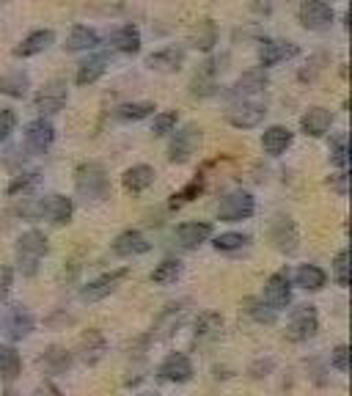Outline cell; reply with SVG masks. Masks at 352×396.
<instances>
[{"label": "cell", "instance_id": "31", "mask_svg": "<svg viewBox=\"0 0 352 396\" xmlns=\"http://www.w3.org/2000/svg\"><path fill=\"white\" fill-rule=\"evenodd\" d=\"M295 284L305 289V292H319L327 284V272L317 264H300L298 272H295Z\"/></svg>", "mask_w": 352, "mask_h": 396}, {"label": "cell", "instance_id": "12", "mask_svg": "<svg viewBox=\"0 0 352 396\" xmlns=\"http://www.w3.org/2000/svg\"><path fill=\"white\" fill-rule=\"evenodd\" d=\"M184 58H187V52L182 45H165V47L154 50L151 55H146V66H149L151 72H179L182 66H184Z\"/></svg>", "mask_w": 352, "mask_h": 396}, {"label": "cell", "instance_id": "43", "mask_svg": "<svg viewBox=\"0 0 352 396\" xmlns=\"http://www.w3.org/2000/svg\"><path fill=\"white\" fill-rule=\"evenodd\" d=\"M333 278L341 289L350 286V250H339L333 259Z\"/></svg>", "mask_w": 352, "mask_h": 396}, {"label": "cell", "instance_id": "44", "mask_svg": "<svg viewBox=\"0 0 352 396\" xmlns=\"http://www.w3.org/2000/svg\"><path fill=\"white\" fill-rule=\"evenodd\" d=\"M204 190V176H196L184 190H179L174 196V201H171V209H176V206H182V204H187V201H193V198H199V193Z\"/></svg>", "mask_w": 352, "mask_h": 396}, {"label": "cell", "instance_id": "45", "mask_svg": "<svg viewBox=\"0 0 352 396\" xmlns=\"http://www.w3.org/2000/svg\"><path fill=\"white\" fill-rule=\"evenodd\" d=\"M248 305H251L248 314H251L256 322H264V325H273V322H276V311H273L264 300H248Z\"/></svg>", "mask_w": 352, "mask_h": 396}, {"label": "cell", "instance_id": "28", "mask_svg": "<svg viewBox=\"0 0 352 396\" xmlns=\"http://www.w3.org/2000/svg\"><path fill=\"white\" fill-rule=\"evenodd\" d=\"M267 86H270L267 69L256 66V69H248V72L234 83V97H242V94H245V97H248V94H259V91H264Z\"/></svg>", "mask_w": 352, "mask_h": 396}, {"label": "cell", "instance_id": "51", "mask_svg": "<svg viewBox=\"0 0 352 396\" xmlns=\"http://www.w3.org/2000/svg\"><path fill=\"white\" fill-rule=\"evenodd\" d=\"M33 396H61V391H58L52 383H42V385L33 391Z\"/></svg>", "mask_w": 352, "mask_h": 396}, {"label": "cell", "instance_id": "3", "mask_svg": "<svg viewBox=\"0 0 352 396\" xmlns=\"http://www.w3.org/2000/svg\"><path fill=\"white\" fill-rule=\"evenodd\" d=\"M201 146V127L199 124H184L182 129H174V138L168 144V163L184 165Z\"/></svg>", "mask_w": 352, "mask_h": 396}, {"label": "cell", "instance_id": "23", "mask_svg": "<svg viewBox=\"0 0 352 396\" xmlns=\"http://www.w3.org/2000/svg\"><path fill=\"white\" fill-rule=\"evenodd\" d=\"M97 47H100V33L88 25H75L66 36V45H64L66 52H91Z\"/></svg>", "mask_w": 352, "mask_h": 396}, {"label": "cell", "instance_id": "33", "mask_svg": "<svg viewBox=\"0 0 352 396\" xmlns=\"http://www.w3.org/2000/svg\"><path fill=\"white\" fill-rule=\"evenodd\" d=\"M157 107H154V102H124V105H119L116 107V119L124 124H135V122H143V119H149L151 113H154Z\"/></svg>", "mask_w": 352, "mask_h": 396}, {"label": "cell", "instance_id": "13", "mask_svg": "<svg viewBox=\"0 0 352 396\" xmlns=\"http://www.w3.org/2000/svg\"><path fill=\"white\" fill-rule=\"evenodd\" d=\"M264 303L273 308V311H281L292 303V281H289V272L278 270L267 278L264 284Z\"/></svg>", "mask_w": 352, "mask_h": 396}, {"label": "cell", "instance_id": "15", "mask_svg": "<svg viewBox=\"0 0 352 396\" xmlns=\"http://www.w3.org/2000/svg\"><path fill=\"white\" fill-rule=\"evenodd\" d=\"M157 377L165 380V383H176V385L190 383V380H193V363H190V358H187L184 352H171V355L160 363Z\"/></svg>", "mask_w": 352, "mask_h": 396}, {"label": "cell", "instance_id": "2", "mask_svg": "<svg viewBox=\"0 0 352 396\" xmlns=\"http://www.w3.org/2000/svg\"><path fill=\"white\" fill-rule=\"evenodd\" d=\"M47 237L39 231V228H28L23 231L20 237H17V245H14V253H17V267L23 275H36L39 272V264H42V259L47 256Z\"/></svg>", "mask_w": 352, "mask_h": 396}, {"label": "cell", "instance_id": "11", "mask_svg": "<svg viewBox=\"0 0 352 396\" xmlns=\"http://www.w3.org/2000/svg\"><path fill=\"white\" fill-rule=\"evenodd\" d=\"M127 275H129V270L122 267V270H113V272H107V275H102V278H97V281H88V284L80 289V300H83V303L105 300V297L113 295V292L119 289V284L124 281Z\"/></svg>", "mask_w": 352, "mask_h": 396}, {"label": "cell", "instance_id": "22", "mask_svg": "<svg viewBox=\"0 0 352 396\" xmlns=\"http://www.w3.org/2000/svg\"><path fill=\"white\" fill-rule=\"evenodd\" d=\"M176 240H179V245L182 248H199L204 245L209 237H212V223L206 221H187L182 223V226H176Z\"/></svg>", "mask_w": 352, "mask_h": 396}, {"label": "cell", "instance_id": "14", "mask_svg": "<svg viewBox=\"0 0 352 396\" xmlns=\"http://www.w3.org/2000/svg\"><path fill=\"white\" fill-rule=\"evenodd\" d=\"M270 240H273L276 250L286 253V256H295L300 248V234H298V226L292 218H276L270 226Z\"/></svg>", "mask_w": 352, "mask_h": 396}, {"label": "cell", "instance_id": "53", "mask_svg": "<svg viewBox=\"0 0 352 396\" xmlns=\"http://www.w3.org/2000/svg\"><path fill=\"white\" fill-rule=\"evenodd\" d=\"M3 396H20V394H17L14 388H6V394H3Z\"/></svg>", "mask_w": 352, "mask_h": 396}, {"label": "cell", "instance_id": "35", "mask_svg": "<svg viewBox=\"0 0 352 396\" xmlns=\"http://www.w3.org/2000/svg\"><path fill=\"white\" fill-rule=\"evenodd\" d=\"M182 262L179 259H165V262H160L154 270H151V281L157 284V286H168V284H176L179 278H182Z\"/></svg>", "mask_w": 352, "mask_h": 396}, {"label": "cell", "instance_id": "49", "mask_svg": "<svg viewBox=\"0 0 352 396\" xmlns=\"http://www.w3.org/2000/svg\"><path fill=\"white\" fill-rule=\"evenodd\" d=\"M322 61H325V55H317V58H314V61H311V72H308V69H303V72L298 74V77H300L303 83H305V80H308V83H311V80H314V77H317V74L322 72Z\"/></svg>", "mask_w": 352, "mask_h": 396}, {"label": "cell", "instance_id": "24", "mask_svg": "<svg viewBox=\"0 0 352 396\" xmlns=\"http://www.w3.org/2000/svg\"><path fill=\"white\" fill-rule=\"evenodd\" d=\"M154 179H157V173L151 165H132V168H127L124 176H122V185H124L127 193H143V190H149L151 185H154Z\"/></svg>", "mask_w": 352, "mask_h": 396}, {"label": "cell", "instance_id": "20", "mask_svg": "<svg viewBox=\"0 0 352 396\" xmlns=\"http://www.w3.org/2000/svg\"><path fill=\"white\" fill-rule=\"evenodd\" d=\"M292 141H295V132L289 127H283V124H273V127H267L262 132V148L270 157H281L286 148L292 146Z\"/></svg>", "mask_w": 352, "mask_h": 396}, {"label": "cell", "instance_id": "6", "mask_svg": "<svg viewBox=\"0 0 352 396\" xmlns=\"http://www.w3.org/2000/svg\"><path fill=\"white\" fill-rule=\"evenodd\" d=\"M267 116V102H259V99H240L234 102L226 110V122L237 129H253L264 122Z\"/></svg>", "mask_w": 352, "mask_h": 396}, {"label": "cell", "instance_id": "25", "mask_svg": "<svg viewBox=\"0 0 352 396\" xmlns=\"http://www.w3.org/2000/svg\"><path fill=\"white\" fill-rule=\"evenodd\" d=\"M30 88V74L23 69H11V72L0 74V94L11 99H25Z\"/></svg>", "mask_w": 352, "mask_h": 396}, {"label": "cell", "instance_id": "30", "mask_svg": "<svg viewBox=\"0 0 352 396\" xmlns=\"http://www.w3.org/2000/svg\"><path fill=\"white\" fill-rule=\"evenodd\" d=\"M221 330H223V317L218 311H204L196 320L193 336H196V342H215L221 336Z\"/></svg>", "mask_w": 352, "mask_h": 396}, {"label": "cell", "instance_id": "37", "mask_svg": "<svg viewBox=\"0 0 352 396\" xmlns=\"http://www.w3.org/2000/svg\"><path fill=\"white\" fill-rule=\"evenodd\" d=\"M45 371H50V374H61V371H66L72 366V355L66 352V349H61V346H50L45 355H42V361H39Z\"/></svg>", "mask_w": 352, "mask_h": 396}, {"label": "cell", "instance_id": "41", "mask_svg": "<svg viewBox=\"0 0 352 396\" xmlns=\"http://www.w3.org/2000/svg\"><path fill=\"white\" fill-rule=\"evenodd\" d=\"M176 124H179V113H176V110H163V113H157L154 122H151V135H154V138H165V135L174 132Z\"/></svg>", "mask_w": 352, "mask_h": 396}, {"label": "cell", "instance_id": "9", "mask_svg": "<svg viewBox=\"0 0 352 396\" xmlns=\"http://www.w3.org/2000/svg\"><path fill=\"white\" fill-rule=\"evenodd\" d=\"M319 330V317H317V308L314 305H298L292 314H289V322H286V336L292 342H308L314 339Z\"/></svg>", "mask_w": 352, "mask_h": 396}, {"label": "cell", "instance_id": "17", "mask_svg": "<svg viewBox=\"0 0 352 396\" xmlns=\"http://www.w3.org/2000/svg\"><path fill=\"white\" fill-rule=\"evenodd\" d=\"M75 215V204L72 198L61 196V193H52V196L42 198V218H47L55 226H66Z\"/></svg>", "mask_w": 352, "mask_h": 396}, {"label": "cell", "instance_id": "46", "mask_svg": "<svg viewBox=\"0 0 352 396\" xmlns=\"http://www.w3.org/2000/svg\"><path fill=\"white\" fill-rule=\"evenodd\" d=\"M14 127H17V113H14L11 107H3V110H0V144H6V141L11 138Z\"/></svg>", "mask_w": 352, "mask_h": 396}, {"label": "cell", "instance_id": "26", "mask_svg": "<svg viewBox=\"0 0 352 396\" xmlns=\"http://www.w3.org/2000/svg\"><path fill=\"white\" fill-rule=\"evenodd\" d=\"M110 45H113V50H119V52H124V55H138V52H141V45H143L138 25H132V23L122 25V28L110 36Z\"/></svg>", "mask_w": 352, "mask_h": 396}, {"label": "cell", "instance_id": "27", "mask_svg": "<svg viewBox=\"0 0 352 396\" xmlns=\"http://www.w3.org/2000/svg\"><path fill=\"white\" fill-rule=\"evenodd\" d=\"M105 352H107V342H105V336H102L100 330H88V333L80 339V358H83L88 366L100 363L102 358H105Z\"/></svg>", "mask_w": 352, "mask_h": 396}, {"label": "cell", "instance_id": "48", "mask_svg": "<svg viewBox=\"0 0 352 396\" xmlns=\"http://www.w3.org/2000/svg\"><path fill=\"white\" fill-rule=\"evenodd\" d=\"M11 286H14V272L11 267L0 264V303H6L8 295H11Z\"/></svg>", "mask_w": 352, "mask_h": 396}, {"label": "cell", "instance_id": "8", "mask_svg": "<svg viewBox=\"0 0 352 396\" xmlns=\"http://www.w3.org/2000/svg\"><path fill=\"white\" fill-rule=\"evenodd\" d=\"M256 55H259V66L262 69H273V66L283 64V61L298 58L300 47L295 42H286V39H262Z\"/></svg>", "mask_w": 352, "mask_h": 396}, {"label": "cell", "instance_id": "40", "mask_svg": "<svg viewBox=\"0 0 352 396\" xmlns=\"http://www.w3.org/2000/svg\"><path fill=\"white\" fill-rule=\"evenodd\" d=\"M251 243V237L248 234H240V231H226V234H221V237H215V243L212 248L218 250V253H234V250H242V248Z\"/></svg>", "mask_w": 352, "mask_h": 396}, {"label": "cell", "instance_id": "54", "mask_svg": "<svg viewBox=\"0 0 352 396\" xmlns=\"http://www.w3.org/2000/svg\"><path fill=\"white\" fill-rule=\"evenodd\" d=\"M141 396H157V394H141Z\"/></svg>", "mask_w": 352, "mask_h": 396}, {"label": "cell", "instance_id": "19", "mask_svg": "<svg viewBox=\"0 0 352 396\" xmlns=\"http://www.w3.org/2000/svg\"><path fill=\"white\" fill-rule=\"evenodd\" d=\"M50 45H55V30H50V28H42V30L28 33L25 39L11 50V55H14V58H33V55L45 52Z\"/></svg>", "mask_w": 352, "mask_h": 396}, {"label": "cell", "instance_id": "5", "mask_svg": "<svg viewBox=\"0 0 352 396\" xmlns=\"http://www.w3.org/2000/svg\"><path fill=\"white\" fill-rule=\"evenodd\" d=\"M253 212H256V198L248 190H231L228 196H223L221 206H218V221L242 223L253 218Z\"/></svg>", "mask_w": 352, "mask_h": 396}, {"label": "cell", "instance_id": "29", "mask_svg": "<svg viewBox=\"0 0 352 396\" xmlns=\"http://www.w3.org/2000/svg\"><path fill=\"white\" fill-rule=\"evenodd\" d=\"M105 69H107V61H105L102 55H88L86 61H80V64H77L75 83L80 86V88H86V86H94L102 74H105Z\"/></svg>", "mask_w": 352, "mask_h": 396}, {"label": "cell", "instance_id": "21", "mask_svg": "<svg viewBox=\"0 0 352 396\" xmlns=\"http://www.w3.org/2000/svg\"><path fill=\"white\" fill-rule=\"evenodd\" d=\"M149 250H151V243L141 234V231H135V228H129V231L119 234V237L113 240V253L122 256V259L143 256V253H149Z\"/></svg>", "mask_w": 352, "mask_h": 396}, {"label": "cell", "instance_id": "39", "mask_svg": "<svg viewBox=\"0 0 352 396\" xmlns=\"http://www.w3.org/2000/svg\"><path fill=\"white\" fill-rule=\"evenodd\" d=\"M42 185V171H25V173H17L14 179H11V185H8V196H28V193H33L36 187Z\"/></svg>", "mask_w": 352, "mask_h": 396}, {"label": "cell", "instance_id": "47", "mask_svg": "<svg viewBox=\"0 0 352 396\" xmlns=\"http://www.w3.org/2000/svg\"><path fill=\"white\" fill-rule=\"evenodd\" d=\"M330 363H333V369H339L341 374H347V371H350V346L347 344L336 346V349H333Z\"/></svg>", "mask_w": 352, "mask_h": 396}, {"label": "cell", "instance_id": "18", "mask_svg": "<svg viewBox=\"0 0 352 396\" xmlns=\"http://www.w3.org/2000/svg\"><path fill=\"white\" fill-rule=\"evenodd\" d=\"M330 127H333V113L327 107H319V105L308 107L300 116V132L308 138H322V135H327Z\"/></svg>", "mask_w": 352, "mask_h": 396}, {"label": "cell", "instance_id": "36", "mask_svg": "<svg viewBox=\"0 0 352 396\" xmlns=\"http://www.w3.org/2000/svg\"><path fill=\"white\" fill-rule=\"evenodd\" d=\"M215 45H218V25L212 20H201L199 28L193 30V47L199 52H209Z\"/></svg>", "mask_w": 352, "mask_h": 396}, {"label": "cell", "instance_id": "34", "mask_svg": "<svg viewBox=\"0 0 352 396\" xmlns=\"http://www.w3.org/2000/svg\"><path fill=\"white\" fill-rule=\"evenodd\" d=\"M190 94L193 97H212L215 94V64H204V69L196 72L193 83H190Z\"/></svg>", "mask_w": 352, "mask_h": 396}, {"label": "cell", "instance_id": "1", "mask_svg": "<svg viewBox=\"0 0 352 396\" xmlns=\"http://www.w3.org/2000/svg\"><path fill=\"white\" fill-rule=\"evenodd\" d=\"M75 190L80 198L86 201H94L100 204L105 198H110V179H107V171L102 163H80L75 171Z\"/></svg>", "mask_w": 352, "mask_h": 396}, {"label": "cell", "instance_id": "32", "mask_svg": "<svg viewBox=\"0 0 352 396\" xmlns=\"http://www.w3.org/2000/svg\"><path fill=\"white\" fill-rule=\"evenodd\" d=\"M184 322V305H168L163 314H160V320H157V339H168V336H174L176 327Z\"/></svg>", "mask_w": 352, "mask_h": 396}, {"label": "cell", "instance_id": "38", "mask_svg": "<svg viewBox=\"0 0 352 396\" xmlns=\"http://www.w3.org/2000/svg\"><path fill=\"white\" fill-rule=\"evenodd\" d=\"M23 369V361H20V352L14 346L0 344V380H14Z\"/></svg>", "mask_w": 352, "mask_h": 396}, {"label": "cell", "instance_id": "42", "mask_svg": "<svg viewBox=\"0 0 352 396\" xmlns=\"http://www.w3.org/2000/svg\"><path fill=\"white\" fill-rule=\"evenodd\" d=\"M330 163L336 165V168H347L350 165V146H347V135H336L333 141H330Z\"/></svg>", "mask_w": 352, "mask_h": 396}, {"label": "cell", "instance_id": "50", "mask_svg": "<svg viewBox=\"0 0 352 396\" xmlns=\"http://www.w3.org/2000/svg\"><path fill=\"white\" fill-rule=\"evenodd\" d=\"M327 185H330V187H333L339 196H347V173H344V171L336 173V176H330V179H327Z\"/></svg>", "mask_w": 352, "mask_h": 396}, {"label": "cell", "instance_id": "52", "mask_svg": "<svg viewBox=\"0 0 352 396\" xmlns=\"http://www.w3.org/2000/svg\"><path fill=\"white\" fill-rule=\"evenodd\" d=\"M270 369H273V361H264V363H253L251 374H253V377H264V374H267Z\"/></svg>", "mask_w": 352, "mask_h": 396}, {"label": "cell", "instance_id": "4", "mask_svg": "<svg viewBox=\"0 0 352 396\" xmlns=\"http://www.w3.org/2000/svg\"><path fill=\"white\" fill-rule=\"evenodd\" d=\"M298 20L305 30L311 33H322L330 30L336 23V11L327 0H300V8H298Z\"/></svg>", "mask_w": 352, "mask_h": 396}, {"label": "cell", "instance_id": "7", "mask_svg": "<svg viewBox=\"0 0 352 396\" xmlns=\"http://www.w3.org/2000/svg\"><path fill=\"white\" fill-rule=\"evenodd\" d=\"M66 102H69V86H66L64 77H52V80H47V83L36 91V99H33V105H36L39 113H58V110L66 107Z\"/></svg>", "mask_w": 352, "mask_h": 396}, {"label": "cell", "instance_id": "10", "mask_svg": "<svg viewBox=\"0 0 352 396\" xmlns=\"http://www.w3.org/2000/svg\"><path fill=\"white\" fill-rule=\"evenodd\" d=\"M55 144V127H52L50 119H45V116H39V119H33V122L25 124V146L28 151H33V154H47Z\"/></svg>", "mask_w": 352, "mask_h": 396}, {"label": "cell", "instance_id": "16", "mask_svg": "<svg viewBox=\"0 0 352 396\" xmlns=\"http://www.w3.org/2000/svg\"><path fill=\"white\" fill-rule=\"evenodd\" d=\"M3 325H6V336L11 342H23V339H28L33 333V314L28 311L25 305H11L6 311Z\"/></svg>", "mask_w": 352, "mask_h": 396}]
</instances>
